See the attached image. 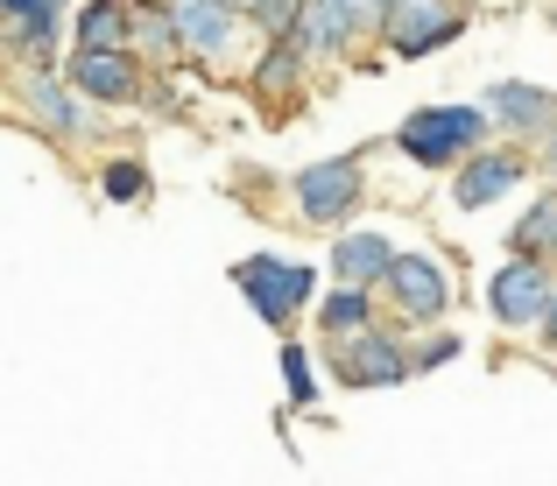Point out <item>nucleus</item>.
<instances>
[{"mask_svg": "<svg viewBox=\"0 0 557 486\" xmlns=\"http://www.w3.org/2000/svg\"><path fill=\"white\" fill-rule=\"evenodd\" d=\"M360 198H368V184H360V155L311 162V170L297 176V212L311 219V226H339V219H354Z\"/></svg>", "mask_w": 557, "mask_h": 486, "instance_id": "423d86ee", "label": "nucleus"}, {"mask_svg": "<svg viewBox=\"0 0 557 486\" xmlns=\"http://www.w3.org/2000/svg\"><path fill=\"white\" fill-rule=\"evenodd\" d=\"M487 113L480 107H417L403 127H395V149H403L417 170H451L459 155L487 149Z\"/></svg>", "mask_w": 557, "mask_h": 486, "instance_id": "f257e3e1", "label": "nucleus"}, {"mask_svg": "<svg viewBox=\"0 0 557 486\" xmlns=\"http://www.w3.org/2000/svg\"><path fill=\"white\" fill-rule=\"evenodd\" d=\"M289 42H297L304 64H346L354 42H360L354 8H346V0H297V28H289Z\"/></svg>", "mask_w": 557, "mask_h": 486, "instance_id": "9b49d317", "label": "nucleus"}, {"mask_svg": "<svg viewBox=\"0 0 557 486\" xmlns=\"http://www.w3.org/2000/svg\"><path fill=\"white\" fill-rule=\"evenodd\" d=\"M255 85H261V99L289 107V99H297V85H304V57H297V42H269V50H261V64H255Z\"/></svg>", "mask_w": 557, "mask_h": 486, "instance_id": "f3484780", "label": "nucleus"}, {"mask_svg": "<svg viewBox=\"0 0 557 486\" xmlns=\"http://www.w3.org/2000/svg\"><path fill=\"white\" fill-rule=\"evenodd\" d=\"M544 297H550V261H530V254L502 261V269H494V283H487L494 324H536Z\"/></svg>", "mask_w": 557, "mask_h": 486, "instance_id": "ddd939ff", "label": "nucleus"}, {"mask_svg": "<svg viewBox=\"0 0 557 486\" xmlns=\"http://www.w3.org/2000/svg\"><path fill=\"white\" fill-rule=\"evenodd\" d=\"M318 324H325V338L368 332V324H374V289H354V283H339L325 303H318Z\"/></svg>", "mask_w": 557, "mask_h": 486, "instance_id": "a211bd4d", "label": "nucleus"}, {"mask_svg": "<svg viewBox=\"0 0 557 486\" xmlns=\"http://www.w3.org/2000/svg\"><path fill=\"white\" fill-rule=\"evenodd\" d=\"M381 50L403 57V64H423V57H437L451 36H466V8L459 0H395L388 14H381Z\"/></svg>", "mask_w": 557, "mask_h": 486, "instance_id": "f03ea898", "label": "nucleus"}, {"mask_svg": "<svg viewBox=\"0 0 557 486\" xmlns=\"http://www.w3.org/2000/svg\"><path fill=\"white\" fill-rule=\"evenodd\" d=\"M14 92H22L28 121H36L42 135H57V141H78V135H85V99L71 92V85L57 78L50 64H28V71H14Z\"/></svg>", "mask_w": 557, "mask_h": 486, "instance_id": "f8f14e48", "label": "nucleus"}, {"mask_svg": "<svg viewBox=\"0 0 557 486\" xmlns=\"http://www.w3.org/2000/svg\"><path fill=\"white\" fill-rule=\"evenodd\" d=\"M374 289H388V303L409 324H437V317L451 311V269L437 254H395L388 269H381Z\"/></svg>", "mask_w": 557, "mask_h": 486, "instance_id": "39448f33", "label": "nucleus"}, {"mask_svg": "<svg viewBox=\"0 0 557 486\" xmlns=\"http://www.w3.org/2000/svg\"><path fill=\"white\" fill-rule=\"evenodd\" d=\"M0 14H64V0H0Z\"/></svg>", "mask_w": 557, "mask_h": 486, "instance_id": "b1692460", "label": "nucleus"}, {"mask_svg": "<svg viewBox=\"0 0 557 486\" xmlns=\"http://www.w3.org/2000/svg\"><path fill=\"white\" fill-rule=\"evenodd\" d=\"M283 381H289V402H311V395H318V381H311V352H304V346H283Z\"/></svg>", "mask_w": 557, "mask_h": 486, "instance_id": "4be33fe9", "label": "nucleus"}, {"mask_svg": "<svg viewBox=\"0 0 557 486\" xmlns=\"http://www.w3.org/2000/svg\"><path fill=\"white\" fill-rule=\"evenodd\" d=\"M64 85L78 99H99V107H135L149 85H141V64L127 50H71Z\"/></svg>", "mask_w": 557, "mask_h": 486, "instance_id": "6e6552de", "label": "nucleus"}, {"mask_svg": "<svg viewBox=\"0 0 557 486\" xmlns=\"http://www.w3.org/2000/svg\"><path fill=\"white\" fill-rule=\"evenodd\" d=\"M332 374H339L346 388H395V381L409 374V352L395 346L381 324H368V332L332 338Z\"/></svg>", "mask_w": 557, "mask_h": 486, "instance_id": "0eeeda50", "label": "nucleus"}, {"mask_svg": "<svg viewBox=\"0 0 557 486\" xmlns=\"http://www.w3.org/2000/svg\"><path fill=\"white\" fill-rule=\"evenodd\" d=\"M8 22V42L28 57V64H50V42H57V14H0Z\"/></svg>", "mask_w": 557, "mask_h": 486, "instance_id": "6ab92c4d", "label": "nucleus"}, {"mask_svg": "<svg viewBox=\"0 0 557 486\" xmlns=\"http://www.w3.org/2000/svg\"><path fill=\"white\" fill-rule=\"evenodd\" d=\"M544 141H550V176H557V127H550V135H544Z\"/></svg>", "mask_w": 557, "mask_h": 486, "instance_id": "bb28decb", "label": "nucleus"}, {"mask_svg": "<svg viewBox=\"0 0 557 486\" xmlns=\"http://www.w3.org/2000/svg\"><path fill=\"white\" fill-rule=\"evenodd\" d=\"M135 8L141 0H85L78 50H127V42H135Z\"/></svg>", "mask_w": 557, "mask_h": 486, "instance_id": "2eb2a0df", "label": "nucleus"}, {"mask_svg": "<svg viewBox=\"0 0 557 486\" xmlns=\"http://www.w3.org/2000/svg\"><path fill=\"white\" fill-rule=\"evenodd\" d=\"M451 170H459V184H451V204H459V212H487L494 198H508V190L530 176V162H522L516 141H502V149H473V155H459Z\"/></svg>", "mask_w": 557, "mask_h": 486, "instance_id": "1a4fd4ad", "label": "nucleus"}, {"mask_svg": "<svg viewBox=\"0 0 557 486\" xmlns=\"http://www.w3.org/2000/svg\"><path fill=\"white\" fill-rule=\"evenodd\" d=\"M163 8V22H170V36H177V57L184 64H226L233 57V42H240V14L226 8V0H156Z\"/></svg>", "mask_w": 557, "mask_h": 486, "instance_id": "7ed1b4c3", "label": "nucleus"}, {"mask_svg": "<svg viewBox=\"0 0 557 486\" xmlns=\"http://www.w3.org/2000/svg\"><path fill=\"white\" fill-rule=\"evenodd\" d=\"M247 22L261 28V42H289V28H297V0H261Z\"/></svg>", "mask_w": 557, "mask_h": 486, "instance_id": "412c9836", "label": "nucleus"}, {"mask_svg": "<svg viewBox=\"0 0 557 486\" xmlns=\"http://www.w3.org/2000/svg\"><path fill=\"white\" fill-rule=\"evenodd\" d=\"M445 360H459V338H451V332H431L417 352H409V374H417V366H445Z\"/></svg>", "mask_w": 557, "mask_h": 486, "instance_id": "5701e85b", "label": "nucleus"}, {"mask_svg": "<svg viewBox=\"0 0 557 486\" xmlns=\"http://www.w3.org/2000/svg\"><path fill=\"white\" fill-rule=\"evenodd\" d=\"M99 190H107L113 204H141V198H149V170H141L135 155H121V162H99Z\"/></svg>", "mask_w": 557, "mask_h": 486, "instance_id": "aec40b11", "label": "nucleus"}, {"mask_svg": "<svg viewBox=\"0 0 557 486\" xmlns=\"http://www.w3.org/2000/svg\"><path fill=\"white\" fill-rule=\"evenodd\" d=\"M508 247L530 254V261H557V190H544V198L508 226Z\"/></svg>", "mask_w": 557, "mask_h": 486, "instance_id": "dca6fc26", "label": "nucleus"}, {"mask_svg": "<svg viewBox=\"0 0 557 486\" xmlns=\"http://www.w3.org/2000/svg\"><path fill=\"white\" fill-rule=\"evenodd\" d=\"M395 261V247H388V233H346V240H332V275L339 283H354V289H374L381 283V269Z\"/></svg>", "mask_w": 557, "mask_h": 486, "instance_id": "4468645a", "label": "nucleus"}, {"mask_svg": "<svg viewBox=\"0 0 557 486\" xmlns=\"http://www.w3.org/2000/svg\"><path fill=\"white\" fill-rule=\"evenodd\" d=\"M536 324H544V338L557 346V283H550V297H544V311H536Z\"/></svg>", "mask_w": 557, "mask_h": 486, "instance_id": "393cba45", "label": "nucleus"}, {"mask_svg": "<svg viewBox=\"0 0 557 486\" xmlns=\"http://www.w3.org/2000/svg\"><path fill=\"white\" fill-rule=\"evenodd\" d=\"M550 28H557V8H550Z\"/></svg>", "mask_w": 557, "mask_h": 486, "instance_id": "cd10ccee", "label": "nucleus"}, {"mask_svg": "<svg viewBox=\"0 0 557 486\" xmlns=\"http://www.w3.org/2000/svg\"><path fill=\"white\" fill-rule=\"evenodd\" d=\"M388 8H395V0H388Z\"/></svg>", "mask_w": 557, "mask_h": 486, "instance_id": "c85d7f7f", "label": "nucleus"}, {"mask_svg": "<svg viewBox=\"0 0 557 486\" xmlns=\"http://www.w3.org/2000/svg\"><path fill=\"white\" fill-rule=\"evenodd\" d=\"M226 8H233V14H240V22H247V14H255V8H261V0H226Z\"/></svg>", "mask_w": 557, "mask_h": 486, "instance_id": "a878e982", "label": "nucleus"}, {"mask_svg": "<svg viewBox=\"0 0 557 486\" xmlns=\"http://www.w3.org/2000/svg\"><path fill=\"white\" fill-rule=\"evenodd\" d=\"M480 113H487V127H502L508 141H544L557 127V92L550 85H530V78H502Z\"/></svg>", "mask_w": 557, "mask_h": 486, "instance_id": "9d476101", "label": "nucleus"}, {"mask_svg": "<svg viewBox=\"0 0 557 486\" xmlns=\"http://www.w3.org/2000/svg\"><path fill=\"white\" fill-rule=\"evenodd\" d=\"M233 283H240V297H247V311H255V317L289 324L304 303H311L318 275L304 269V261H283V254H247L240 269H233Z\"/></svg>", "mask_w": 557, "mask_h": 486, "instance_id": "20e7f679", "label": "nucleus"}]
</instances>
